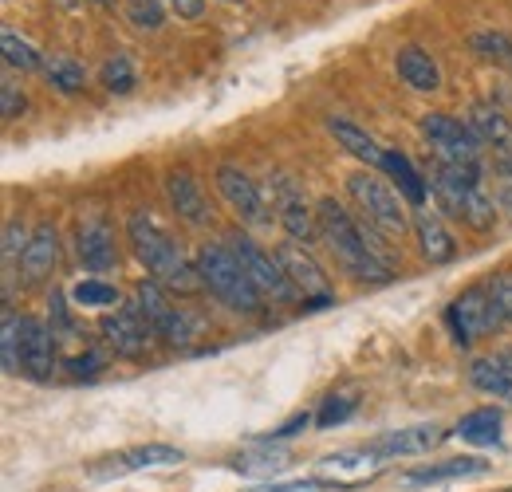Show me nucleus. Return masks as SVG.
Wrapping results in <instances>:
<instances>
[{"label":"nucleus","mask_w":512,"mask_h":492,"mask_svg":"<svg viewBox=\"0 0 512 492\" xmlns=\"http://www.w3.org/2000/svg\"><path fill=\"white\" fill-rule=\"evenodd\" d=\"M316 217H320V241L331 248L335 264H339L351 280H359V284H386V280L394 276V272H390V260H383L375 248L367 245L363 225H359L335 197H323Z\"/></svg>","instance_id":"obj_1"},{"label":"nucleus","mask_w":512,"mask_h":492,"mask_svg":"<svg viewBox=\"0 0 512 492\" xmlns=\"http://www.w3.org/2000/svg\"><path fill=\"white\" fill-rule=\"evenodd\" d=\"M127 241L134 248V256L146 264V272L162 288H174V292H197V288H205L201 276H197V264L186 260V252L158 229V221L146 209H134L127 217Z\"/></svg>","instance_id":"obj_2"},{"label":"nucleus","mask_w":512,"mask_h":492,"mask_svg":"<svg viewBox=\"0 0 512 492\" xmlns=\"http://www.w3.org/2000/svg\"><path fill=\"white\" fill-rule=\"evenodd\" d=\"M197 276L205 284V292H213L221 304L237 315H256L260 311V292L249 280V272L241 268V260L233 256L229 245H201L197 248Z\"/></svg>","instance_id":"obj_3"},{"label":"nucleus","mask_w":512,"mask_h":492,"mask_svg":"<svg viewBox=\"0 0 512 492\" xmlns=\"http://www.w3.org/2000/svg\"><path fill=\"white\" fill-rule=\"evenodd\" d=\"M347 193H351V201L359 205L363 221H371L379 233H386V237H402V233L410 229L402 193H398L390 182H383L379 174H371V170L351 174V178H347Z\"/></svg>","instance_id":"obj_4"},{"label":"nucleus","mask_w":512,"mask_h":492,"mask_svg":"<svg viewBox=\"0 0 512 492\" xmlns=\"http://www.w3.org/2000/svg\"><path fill=\"white\" fill-rule=\"evenodd\" d=\"M418 130L430 142V150H434L438 162H449V166H461V170L481 174V150H485V142L477 138V130L469 123L434 111V115H422Z\"/></svg>","instance_id":"obj_5"},{"label":"nucleus","mask_w":512,"mask_h":492,"mask_svg":"<svg viewBox=\"0 0 512 492\" xmlns=\"http://www.w3.org/2000/svg\"><path fill=\"white\" fill-rule=\"evenodd\" d=\"M446 323H449L453 343H457V347H469L473 339H481V335H489L493 327H501V323H505V311H501V304H497V296H493L489 284H473V288H465V292L449 304Z\"/></svg>","instance_id":"obj_6"},{"label":"nucleus","mask_w":512,"mask_h":492,"mask_svg":"<svg viewBox=\"0 0 512 492\" xmlns=\"http://www.w3.org/2000/svg\"><path fill=\"white\" fill-rule=\"evenodd\" d=\"M225 241L233 248V256L241 260V268L249 272V280L256 284L260 296H268V300H276V304H296V300H300V292H296V284L288 280V272L280 268V260L268 256L249 233H229Z\"/></svg>","instance_id":"obj_7"},{"label":"nucleus","mask_w":512,"mask_h":492,"mask_svg":"<svg viewBox=\"0 0 512 492\" xmlns=\"http://www.w3.org/2000/svg\"><path fill=\"white\" fill-rule=\"evenodd\" d=\"M16 359L20 374L32 382H48L56 370V335L44 319L36 315H20V339H16Z\"/></svg>","instance_id":"obj_8"},{"label":"nucleus","mask_w":512,"mask_h":492,"mask_svg":"<svg viewBox=\"0 0 512 492\" xmlns=\"http://www.w3.org/2000/svg\"><path fill=\"white\" fill-rule=\"evenodd\" d=\"M103 335H107V343L115 347V355H123V359L146 355L150 343H154V327H150V319L138 311V304H119L111 315H103Z\"/></svg>","instance_id":"obj_9"},{"label":"nucleus","mask_w":512,"mask_h":492,"mask_svg":"<svg viewBox=\"0 0 512 492\" xmlns=\"http://www.w3.org/2000/svg\"><path fill=\"white\" fill-rule=\"evenodd\" d=\"M217 193L225 197V205H229L245 225H268L260 185H256L241 166H233V162H221V166H217Z\"/></svg>","instance_id":"obj_10"},{"label":"nucleus","mask_w":512,"mask_h":492,"mask_svg":"<svg viewBox=\"0 0 512 492\" xmlns=\"http://www.w3.org/2000/svg\"><path fill=\"white\" fill-rule=\"evenodd\" d=\"M75 252H79V264L87 272H115L119 268V241H115V229L103 221V217H87L79 221V233H75Z\"/></svg>","instance_id":"obj_11"},{"label":"nucleus","mask_w":512,"mask_h":492,"mask_svg":"<svg viewBox=\"0 0 512 492\" xmlns=\"http://www.w3.org/2000/svg\"><path fill=\"white\" fill-rule=\"evenodd\" d=\"M276 260H280V268L288 272V280L296 284V292H300L304 300H312V308H327V304H331V284H327L323 268L304 252V248L280 245L276 248Z\"/></svg>","instance_id":"obj_12"},{"label":"nucleus","mask_w":512,"mask_h":492,"mask_svg":"<svg viewBox=\"0 0 512 492\" xmlns=\"http://www.w3.org/2000/svg\"><path fill=\"white\" fill-rule=\"evenodd\" d=\"M166 197H170V209L186 225H193V229H205L213 221L209 201H205V193H201V185H197V178H193L190 170H170L166 174Z\"/></svg>","instance_id":"obj_13"},{"label":"nucleus","mask_w":512,"mask_h":492,"mask_svg":"<svg viewBox=\"0 0 512 492\" xmlns=\"http://www.w3.org/2000/svg\"><path fill=\"white\" fill-rule=\"evenodd\" d=\"M276 217H280V225L288 229V237L292 241H316L320 237V217H312V209H308V201L296 193V185L284 182V178H276Z\"/></svg>","instance_id":"obj_14"},{"label":"nucleus","mask_w":512,"mask_h":492,"mask_svg":"<svg viewBox=\"0 0 512 492\" xmlns=\"http://www.w3.org/2000/svg\"><path fill=\"white\" fill-rule=\"evenodd\" d=\"M442 437L446 430H438V426H406V430H390L375 437L363 453L367 457H414V453H430Z\"/></svg>","instance_id":"obj_15"},{"label":"nucleus","mask_w":512,"mask_h":492,"mask_svg":"<svg viewBox=\"0 0 512 492\" xmlns=\"http://www.w3.org/2000/svg\"><path fill=\"white\" fill-rule=\"evenodd\" d=\"M56 264H60V233H56V225H40L20 256V280L40 284L56 272Z\"/></svg>","instance_id":"obj_16"},{"label":"nucleus","mask_w":512,"mask_h":492,"mask_svg":"<svg viewBox=\"0 0 512 492\" xmlns=\"http://www.w3.org/2000/svg\"><path fill=\"white\" fill-rule=\"evenodd\" d=\"M178 461H186V453L182 449H174V445H138V449H127V453H119V457H111V465L99 473V477H123V473H138V469H154V465H178Z\"/></svg>","instance_id":"obj_17"},{"label":"nucleus","mask_w":512,"mask_h":492,"mask_svg":"<svg viewBox=\"0 0 512 492\" xmlns=\"http://www.w3.org/2000/svg\"><path fill=\"white\" fill-rule=\"evenodd\" d=\"M414 233H418V248L430 264H449L457 256V245L449 237V229L430 213V209H418L414 213Z\"/></svg>","instance_id":"obj_18"},{"label":"nucleus","mask_w":512,"mask_h":492,"mask_svg":"<svg viewBox=\"0 0 512 492\" xmlns=\"http://www.w3.org/2000/svg\"><path fill=\"white\" fill-rule=\"evenodd\" d=\"M469 382H473L481 394L509 398L512 402V351H497L493 359H477V363L469 367Z\"/></svg>","instance_id":"obj_19"},{"label":"nucleus","mask_w":512,"mask_h":492,"mask_svg":"<svg viewBox=\"0 0 512 492\" xmlns=\"http://www.w3.org/2000/svg\"><path fill=\"white\" fill-rule=\"evenodd\" d=\"M489 465L477 461V457H449L438 465H426V469H414L402 477L406 489H422V485H442V481H457V477H481Z\"/></svg>","instance_id":"obj_20"},{"label":"nucleus","mask_w":512,"mask_h":492,"mask_svg":"<svg viewBox=\"0 0 512 492\" xmlns=\"http://www.w3.org/2000/svg\"><path fill=\"white\" fill-rule=\"evenodd\" d=\"M394 67H398L402 83H410L414 91H438V87H442L438 63H434L430 52H422V48H402V52L394 56Z\"/></svg>","instance_id":"obj_21"},{"label":"nucleus","mask_w":512,"mask_h":492,"mask_svg":"<svg viewBox=\"0 0 512 492\" xmlns=\"http://www.w3.org/2000/svg\"><path fill=\"white\" fill-rule=\"evenodd\" d=\"M469 126L477 130V138L493 150V154H505L512 150V126L509 119L497 111V107H489V103H477L473 111H469Z\"/></svg>","instance_id":"obj_22"},{"label":"nucleus","mask_w":512,"mask_h":492,"mask_svg":"<svg viewBox=\"0 0 512 492\" xmlns=\"http://www.w3.org/2000/svg\"><path fill=\"white\" fill-rule=\"evenodd\" d=\"M327 130H331L335 142H339L347 154H355L359 162H367V166H383L386 150H379V142H375L363 126L347 123V119H327Z\"/></svg>","instance_id":"obj_23"},{"label":"nucleus","mask_w":512,"mask_h":492,"mask_svg":"<svg viewBox=\"0 0 512 492\" xmlns=\"http://www.w3.org/2000/svg\"><path fill=\"white\" fill-rule=\"evenodd\" d=\"M383 170L394 178L398 193H402L414 209H426V189H430V185H426V178L414 170V162H410L406 154H394V150H390V154L383 158Z\"/></svg>","instance_id":"obj_24"},{"label":"nucleus","mask_w":512,"mask_h":492,"mask_svg":"<svg viewBox=\"0 0 512 492\" xmlns=\"http://www.w3.org/2000/svg\"><path fill=\"white\" fill-rule=\"evenodd\" d=\"M453 433H457L461 441H469V445H497V441H501V414H497L493 406L473 410V414H465V418L457 422Z\"/></svg>","instance_id":"obj_25"},{"label":"nucleus","mask_w":512,"mask_h":492,"mask_svg":"<svg viewBox=\"0 0 512 492\" xmlns=\"http://www.w3.org/2000/svg\"><path fill=\"white\" fill-rule=\"evenodd\" d=\"M71 304L75 308H91V311H111L119 304V288L115 284H107V280H79L75 288H71Z\"/></svg>","instance_id":"obj_26"},{"label":"nucleus","mask_w":512,"mask_h":492,"mask_svg":"<svg viewBox=\"0 0 512 492\" xmlns=\"http://www.w3.org/2000/svg\"><path fill=\"white\" fill-rule=\"evenodd\" d=\"M134 304H138V311L150 319V327H158L170 311H174V300H170V292L158 284V280H142L138 288H134ZM158 335V331H154Z\"/></svg>","instance_id":"obj_27"},{"label":"nucleus","mask_w":512,"mask_h":492,"mask_svg":"<svg viewBox=\"0 0 512 492\" xmlns=\"http://www.w3.org/2000/svg\"><path fill=\"white\" fill-rule=\"evenodd\" d=\"M170 347H190L193 339H197V331H201V323H197V315H190L186 308H178L174 304V311L154 327Z\"/></svg>","instance_id":"obj_28"},{"label":"nucleus","mask_w":512,"mask_h":492,"mask_svg":"<svg viewBox=\"0 0 512 492\" xmlns=\"http://www.w3.org/2000/svg\"><path fill=\"white\" fill-rule=\"evenodd\" d=\"M44 75H48V83H52L56 91H64V95L83 91V83H87L83 67H79L75 60H67V56H52V60L44 63Z\"/></svg>","instance_id":"obj_29"},{"label":"nucleus","mask_w":512,"mask_h":492,"mask_svg":"<svg viewBox=\"0 0 512 492\" xmlns=\"http://www.w3.org/2000/svg\"><path fill=\"white\" fill-rule=\"evenodd\" d=\"M469 44H473V52H477L481 60L497 63V67H509L512 71V40L509 36H501V32H477Z\"/></svg>","instance_id":"obj_30"},{"label":"nucleus","mask_w":512,"mask_h":492,"mask_svg":"<svg viewBox=\"0 0 512 492\" xmlns=\"http://www.w3.org/2000/svg\"><path fill=\"white\" fill-rule=\"evenodd\" d=\"M0 48H4V63L20 67V71H36V67H44L40 52H36L28 40H20L12 28H4V36H0Z\"/></svg>","instance_id":"obj_31"},{"label":"nucleus","mask_w":512,"mask_h":492,"mask_svg":"<svg viewBox=\"0 0 512 492\" xmlns=\"http://www.w3.org/2000/svg\"><path fill=\"white\" fill-rule=\"evenodd\" d=\"M99 83H103L111 95H130V91H134V83H138V75H134V67H130L127 56H115V60L103 63Z\"/></svg>","instance_id":"obj_32"},{"label":"nucleus","mask_w":512,"mask_h":492,"mask_svg":"<svg viewBox=\"0 0 512 492\" xmlns=\"http://www.w3.org/2000/svg\"><path fill=\"white\" fill-rule=\"evenodd\" d=\"M127 20L138 32H158L166 12H162V0H127Z\"/></svg>","instance_id":"obj_33"},{"label":"nucleus","mask_w":512,"mask_h":492,"mask_svg":"<svg viewBox=\"0 0 512 492\" xmlns=\"http://www.w3.org/2000/svg\"><path fill=\"white\" fill-rule=\"evenodd\" d=\"M28 241H32V233H28L20 221H8V225H4V272H12V264L24 256Z\"/></svg>","instance_id":"obj_34"},{"label":"nucleus","mask_w":512,"mask_h":492,"mask_svg":"<svg viewBox=\"0 0 512 492\" xmlns=\"http://www.w3.org/2000/svg\"><path fill=\"white\" fill-rule=\"evenodd\" d=\"M351 410H355V398H335V394H331V398L323 402V410L316 414V426H320V430H331V426L347 422Z\"/></svg>","instance_id":"obj_35"},{"label":"nucleus","mask_w":512,"mask_h":492,"mask_svg":"<svg viewBox=\"0 0 512 492\" xmlns=\"http://www.w3.org/2000/svg\"><path fill=\"white\" fill-rule=\"evenodd\" d=\"M64 367H67V374H71L75 382H91V378H99V374H103V355L83 351V355H71Z\"/></svg>","instance_id":"obj_36"},{"label":"nucleus","mask_w":512,"mask_h":492,"mask_svg":"<svg viewBox=\"0 0 512 492\" xmlns=\"http://www.w3.org/2000/svg\"><path fill=\"white\" fill-rule=\"evenodd\" d=\"M20 111H24V91L12 79H4L0 83V115L4 119H20Z\"/></svg>","instance_id":"obj_37"},{"label":"nucleus","mask_w":512,"mask_h":492,"mask_svg":"<svg viewBox=\"0 0 512 492\" xmlns=\"http://www.w3.org/2000/svg\"><path fill=\"white\" fill-rule=\"evenodd\" d=\"M48 327L56 339H67L71 335V315H67V300L64 296H52V308H48Z\"/></svg>","instance_id":"obj_38"},{"label":"nucleus","mask_w":512,"mask_h":492,"mask_svg":"<svg viewBox=\"0 0 512 492\" xmlns=\"http://www.w3.org/2000/svg\"><path fill=\"white\" fill-rule=\"evenodd\" d=\"M493 296H497V304H501V311H505V319L512 323V276H497L493 284Z\"/></svg>","instance_id":"obj_39"},{"label":"nucleus","mask_w":512,"mask_h":492,"mask_svg":"<svg viewBox=\"0 0 512 492\" xmlns=\"http://www.w3.org/2000/svg\"><path fill=\"white\" fill-rule=\"evenodd\" d=\"M308 422H312V414H296V418H288L280 430H272V437H268V441H280V437H292V433L308 430Z\"/></svg>","instance_id":"obj_40"},{"label":"nucleus","mask_w":512,"mask_h":492,"mask_svg":"<svg viewBox=\"0 0 512 492\" xmlns=\"http://www.w3.org/2000/svg\"><path fill=\"white\" fill-rule=\"evenodd\" d=\"M170 8L182 16V20H197L205 12V0H170Z\"/></svg>","instance_id":"obj_41"},{"label":"nucleus","mask_w":512,"mask_h":492,"mask_svg":"<svg viewBox=\"0 0 512 492\" xmlns=\"http://www.w3.org/2000/svg\"><path fill=\"white\" fill-rule=\"evenodd\" d=\"M497 205L512 213V178H501V185H497Z\"/></svg>","instance_id":"obj_42"},{"label":"nucleus","mask_w":512,"mask_h":492,"mask_svg":"<svg viewBox=\"0 0 512 492\" xmlns=\"http://www.w3.org/2000/svg\"><path fill=\"white\" fill-rule=\"evenodd\" d=\"M99 4H115V0H99Z\"/></svg>","instance_id":"obj_43"},{"label":"nucleus","mask_w":512,"mask_h":492,"mask_svg":"<svg viewBox=\"0 0 512 492\" xmlns=\"http://www.w3.org/2000/svg\"><path fill=\"white\" fill-rule=\"evenodd\" d=\"M509 492H512V489H509Z\"/></svg>","instance_id":"obj_44"}]
</instances>
